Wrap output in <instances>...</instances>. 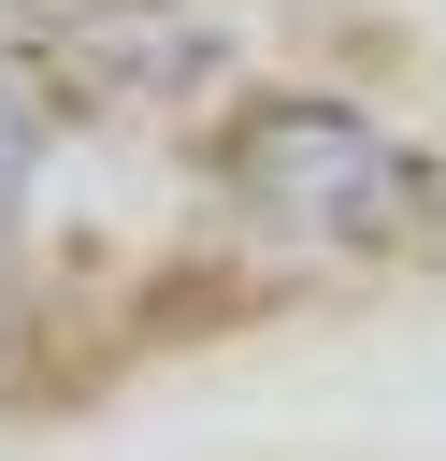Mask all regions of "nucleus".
Returning <instances> with one entry per match:
<instances>
[{
    "label": "nucleus",
    "instance_id": "obj_3",
    "mask_svg": "<svg viewBox=\"0 0 446 461\" xmlns=\"http://www.w3.org/2000/svg\"><path fill=\"white\" fill-rule=\"evenodd\" d=\"M29 173H43V115L0 86V230H14V202H29Z\"/></svg>",
    "mask_w": 446,
    "mask_h": 461
},
{
    "label": "nucleus",
    "instance_id": "obj_1",
    "mask_svg": "<svg viewBox=\"0 0 446 461\" xmlns=\"http://www.w3.org/2000/svg\"><path fill=\"white\" fill-rule=\"evenodd\" d=\"M201 173L245 230L317 245V259H417L446 230V158L331 86H245L201 130Z\"/></svg>",
    "mask_w": 446,
    "mask_h": 461
},
{
    "label": "nucleus",
    "instance_id": "obj_2",
    "mask_svg": "<svg viewBox=\"0 0 446 461\" xmlns=\"http://www.w3.org/2000/svg\"><path fill=\"white\" fill-rule=\"evenodd\" d=\"M230 72V29L216 14H101L86 29V86L101 101H201Z\"/></svg>",
    "mask_w": 446,
    "mask_h": 461
}]
</instances>
